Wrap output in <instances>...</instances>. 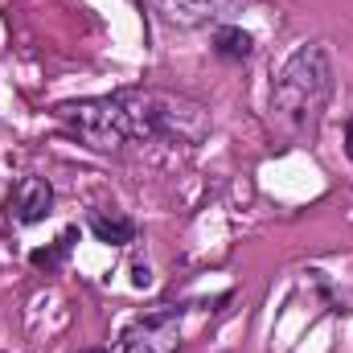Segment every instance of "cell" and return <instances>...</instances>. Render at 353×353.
<instances>
[{"label": "cell", "instance_id": "7a4b0ae2", "mask_svg": "<svg viewBox=\"0 0 353 353\" xmlns=\"http://www.w3.org/2000/svg\"><path fill=\"white\" fill-rule=\"evenodd\" d=\"M337 87V70H333V54L321 41H304L275 74L271 83V128L283 140H312L329 99Z\"/></svg>", "mask_w": 353, "mask_h": 353}, {"label": "cell", "instance_id": "52a82bcc", "mask_svg": "<svg viewBox=\"0 0 353 353\" xmlns=\"http://www.w3.org/2000/svg\"><path fill=\"white\" fill-rule=\"evenodd\" d=\"M214 54L218 58H226V62H247L251 54H255V37L243 29V25H218L214 29Z\"/></svg>", "mask_w": 353, "mask_h": 353}, {"label": "cell", "instance_id": "30bf717a", "mask_svg": "<svg viewBox=\"0 0 353 353\" xmlns=\"http://www.w3.org/2000/svg\"><path fill=\"white\" fill-rule=\"evenodd\" d=\"M79 353H107V350H79Z\"/></svg>", "mask_w": 353, "mask_h": 353}, {"label": "cell", "instance_id": "5b68a950", "mask_svg": "<svg viewBox=\"0 0 353 353\" xmlns=\"http://www.w3.org/2000/svg\"><path fill=\"white\" fill-rule=\"evenodd\" d=\"M54 210V185L46 176H21L12 189V218L21 226H37L46 222Z\"/></svg>", "mask_w": 353, "mask_h": 353}, {"label": "cell", "instance_id": "8fae6325", "mask_svg": "<svg viewBox=\"0 0 353 353\" xmlns=\"http://www.w3.org/2000/svg\"><path fill=\"white\" fill-rule=\"evenodd\" d=\"M132 4H140V0H132Z\"/></svg>", "mask_w": 353, "mask_h": 353}, {"label": "cell", "instance_id": "277c9868", "mask_svg": "<svg viewBox=\"0 0 353 353\" xmlns=\"http://www.w3.org/2000/svg\"><path fill=\"white\" fill-rule=\"evenodd\" d=\"M152 4H157V12H161L165 25H173V29H197V25H210V21L222 25V17H230L243 0H152Z\"/></svg>", "mask_w": 353, "mask_h": 353}, {"label": "cell", "instance_id": "6da1fadb", "mask_svg": "<svg viewBox=\"0 0 353 353\" xmlns=\"http://www.w3.org/2000/svg\"><path fill=\"white\" fill-rule=\"evenodd\" d=\"M70 136L94 152H119L128 144H197L210 132L201 103L165 90H115L74 99L54 111Z\"/></svg>", "mask_w": 353, "mask_h": 353}, {"label": "cell", "instance_id": "3957f363", "mask_svg": "<svg viewBox=\"0 0 353 353\" xmlns=\"http://www.w3.org/2000/svg\"><path fill=\"white\" fill-rule=\"evenodd\" d=\"M181 321H185V308H176V304H157L152 312L136 316V321L119 333L115 353H176L181 350Z\"/></svg>", "mask_w": 353, "mask_h": 353}, {"label": "cell", "instance_id": "8992f818", "mask_svg": "<svg viewBox=\"0 0 353 353\" xmlns=\"http://www.w3.org/2000/svg\"><path fill=\"white\" fill-rule=\"evenodd\" d=\"M87 230L99 243H107V247H128V243H136V222H132L123 210H90Z\"/></svg>", "mask_w": 353, "mask_h": 353}, {"label": "cell", "instance_id": "ba28073f", "mask_svg": "<svg viewBox=\"0 0 353 353\" xmlns=\"http://www.w3.org/2000/svg\"><path fill=\"white\" fill-rule=\"evenodd\" d=\"M74 243H79V226L62 230V234L54 239V247H37V251H29V263L37 267V271H58V267L66 263V255H70Z\"/></svg>", "mask_w": 353, "mask_h": 353}, {"label": "cell", "instance_id": "9c48e42d", "mask_svg": "<svg viewBox=\"0 0 353 353\" xmlns=\"http://www.w3.org/2000/svg\"><path fill=\"white\" fill-rule=\"evenodd\" d=\"M345 157L353 161V115H350V123H345Z\"/></svg>", "mask_w": 353, "mask_h": 353}]
</instances>
